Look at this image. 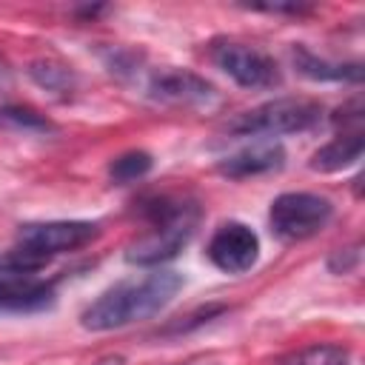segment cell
Wrapping results in <instances>:
<instances>
[{
  "label": "cell",
  "instance_id": "1",
  "mask_svg": "<svg viewBox=\"0 0 365 365\" xmlns=\"http://www.w3.org/2000/svg\"><path fill=\"white\" fill-rule=\"evenodd\" d=\"M182 288V274L177 271H151L140 279L117 282L103 291L83 314L80 322L88 331H114L131 322L160 314Z\"/></svg>",
  "mask_w": 365,
  "mask_h": 365
},
{
  "label": "cell",
  "instance_id": "2",
  "mask_svg": "<svg viewBox=\"0 0 365 365\" xmlns=\"http://www.w3.org/2000/svg\"><path fill=\"white\" fill-rule=\"evenodd\" d=\"M148 217H151V231L137 237L125 251V259L131 265H160L165 259H174L182 251V245L191 240L200 214L197 205L157 200L148 208Z\"/></svg>",
  "mask_w": 365,
  "mask_h": 365
},
{
  "label": "cell",
  "instance_id": "3",
  "mask_svg": "<svg viewBox=\"0 0 365 365\" xmlns=\"http://www.w3.org/2000/svg\"><path fill=\"white\" fill-rule=\"evenodd\" d=\"M322 106L305 97H277L251 111L237 114L225 123V131L234 137H279L308 131L319 123Z\"/></svg>",
  "mask_w": 365,
  "mask_h": 365
},
{
  "label": "cell",
  "instance_id": "4",
  "mask_svg": "<svg viewBox=\"0 0 365 365\" xmlns=\"http://www.w3.org/2000/svg\"><path fill=\"white\" fill-rule=\"evenodd\" d=\"M334 217V205L328 197L311 194V191H288L279 194L271 202L268 222L274 237L285 242H299L314 234H319Z\"/></svg>",
  "mask_w": 365,
  "mask_h": 365
},
{
  "label": "cell",
  "instance_id": "5",
  "mask_svg": "<svg viewBox=\"0 0 365 365\" xmlns=\"http://www.w3.org/2000/svg\"><path fill=\"white\" fill-rule=\"evenodd\" d=\"M211 63L242 88H274L282 83L279 66L274 63L271 54L237 40H214Z\"/></svg>",
  "mask_w": 365,
  "mask_h": 365
},
{
  "label": "cell",
  "instance_id": "6",
  "mask_svg": "<svg viewBox=\"0 0 365 365\" xmlns=\"http://www.w3.org/2000/svg\"><path fill=\"white\" fill-rule=\"evenodd\" d=\"M97 237V225L86 220H54V222H29L17 231V248L48 262L51 254L83 248Z\"/></svg>",
  "mask_w": 365,
  "mask_h": 365
},
{
  "label": "cell",
  "instance_id": "7",
  "mask_svg": "<svg viewBox=\"0 0 365 365\" xmlns=\"http://www.w3.org/2000/svg\"><path fill=\"white\" fill-rule=\"evenodd\" d=\"M257 257L259 237L245 222H222L208 242V259L225 274H245L254 268Z\"/></svg>",
  "mask_w": 365,
  "mask_h": 365
},
{
  "label": "cell",
  "instance_id": "8",
  "mask_svg": "<svg viewBox=\"0 0 365 365\" xmlns=\"http://www.w3.org/2000/svg\"><path fill=\"white\" fill-rule=\"evenodd\" d=\"M148 94L171 106H211L217 100V88L205 77L194 71H182V68L157 71L148 80Z\"/></svg>",
  "mask_w": 365,
  "mask_h": 365
},
{
  "label": "cell",
  "instance_id": "9",
  "mask_svg": "<svg viewBox=\"0 0 365 365\" xmlns=\"http://www.w3.org/2000/svg\"><path fill=\"white\" fill-rule=\"evenodd\" d=\"M285 163V148L279 143H254L225 160H220L217 171L231 177V180H245V177H257V174H268L282 168Z\"/></svg>",
  "mask_w": 365,
  "mask_h": 365
},
{
  "label": "cell",
  "instance_id": "10",
  "mask_svg": "<svg viewBox=\"0 0 365 365\" xmlns=\"http://www.w3.org/2000/svg\"><path fill=\"white\" fill-rule=\"evenodd\" d=\"M291 60L297 71L308 80H319V83H359L362 80V63H331L325 57H317L305 46H294Z\"/></svg>",
  "mask_w": 365,
  "mask_h": 365
},
{
  "label": "cell",
  "instance_id": "11",
  "mask_svg": "<svg viewBox=\"0 0 365 365\" xmlns=\"http://www.w3.org/2000/svg\"><path fill=\"white\" fill-rule=\"evenodd\" d=\"M54 302V288L23 277H0V314L3 311H40Z\"/></svg>",
  "mask_w": 365,
  "mask_h": 365
},
{
  "label": "cell",
  "instance_id": "12",
  "mask_svg": "<svg viewBox=\"0 0 365 365\" xmlns=\"http://www.w3.org/2000/svg\"><path fill=\"white\" fill-rule=\"evenodd\" d=\"M365 151V137L362 131H351V134H339L336 140H331L328 145H322L319 151H314L311 157V168L331 174V171H342L348 165H354Z\"/></svg>",
  "mask_w": 365,
  "mask_h": 365
},
{
  "label": "cell",
  "instance_id": "13",
  "mask_svg": "<svg viewBox=\"0 0 365 365\" xmlns=\"http://www.w3.org/2000/svg\"><path fill=\"white\" fill-rule=\"evenodd\" d=\"M277 365H351V351L334 342H314L279 356Z\"/></svg>",
  "mask_w": 365,
  "mask_h": 365
},
{
  "label": "cell",
  "instance_id": "14",
  "mask_svg": "<svg viewBox=\"0 0 365 365\" xmlns=\"http://www.w3.org/2000/svg\"><path fill=\"white\" fill-rule=\"evenodd\" d=\"M29 77L51 94H68L74 88V71L54 60H34L29 66Z\"/></svg>",
  "mask_w": 365,
  "mask_h": 365
},
{
  "label": "cell",
  "instance_id": "15",
  "mask_svg": "<svg viewBox=\"0 0 365 365\" xmlns=\"http://www.w3.org/2000/svg\"><path fill=\"white\" fill-rule=\"evenodd\" d=\"M0 128L9 131H23V134H48L54 131V123L34 108L23 106H0Z\"/></svg>",
  "mask_w": 365,
  "mask_h": 365
},
{
  "label": "cell",
  "instance_id": "16",
  "mask_svg": "<svg viewBox=\"0 0 365 365\" xmlns=\"http://www.w3.org/2000/svg\"><path fill=\"white\" fill-rule=\"evenodd\" d=\"M151 163H154V160H151L148 151H125V154H120L117 160H111L108 177H111V182H117V185H128V182L145 177V174L151 171Z\"/></svg>",
  "mask_w": 365,
  "mask_h": 365
},
{
  "label": "cell",
  "instance_id": "17",
  "mask_svg": "<svg viewBox=\"0 0 365 365\" xmlns=\"http://www.w3.org/2000/svg\"><path fill=\"white\" fill-rule=\"evenodd\" d=\"M356 262H359V245H351V248H339V251L328 259V268H331L334 274H348Z\"/></svg>",
  "mask_w": 365,
  "mask_h": 365
},
{
  "label": "cell",
  "instance_id": "18",
  "mask_svg": "<svg viewBox=\"0 0 365 365\" xmlns=\"http://www.w3.org/2000/svg\"><path fill=\"white\" fill-rule=\"evenodd\" d=\"M11 83H14V74H11L9 63L0 57V91H9V88H11Z\"/></svg>",
  "mask_w": 365,
  "mask_h": 365
},
{
  "label": "cell",
  "instance_id": "19",
  "mask_svg": "<svg viewBox=\"0 0 365 365\" xmlns=\"http://www.w3.org/2000/svg\"><path fill=\"white\" fill-rule=\"evenodd\" d=\"M0 274H3V277H20V274H14V271H11L9 257H0Z\"/></svg>",
  "mask_w": 365,
  "mask_h": 365
}]
</instances>
